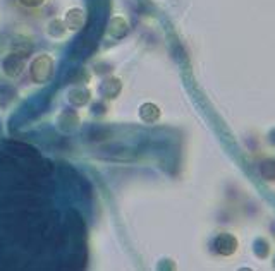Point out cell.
Here are the masks:
<instances>
[{
  "label": "cell",
  "instance_id": "1",
  "mask_svg": "<svg viewBox=\"0 0 275 271\" xmlns=\"http://www.w3.org/2000/svg\"><path fill=\"white\" fill-rule=\"evenodd\" d=\"M54 58L47 54H41L38 57H34L31 60L30 65V76L33 79V82L36 84H45L52 79L54 76Z\"/></svg>",
  "mask_w": 275,
  "mask_h": 271
},
{
  "label": "cell",
  "instance_id": "2",
  "mask_svg": "<svg viewBox=\"0 0 275 271\" xmlns=\"http://www.w3.org/2000/svg\"><path fill=\"white\" fill-rule=\"evenodd\" d=\"M2 71L9 78H17L21 76V72L24 71V57H21L19 54H9L2 60Z\"/></svg>",
  "mask_w": 275,
  "mask_h": 271
},
{
  "label": "cell",
  "instance_id": "3",
  "mask_svg": "<svg viewBox=\"0 0 275 271\" xmlns=\"http://www.w3.org/2000/svg\"><path fill=\"white\" fill-rule=\"evenodd\" d=\"M214 249L222 256H232L238 249V241L231 234H220L214 241Z\"/></svg>",
  "mask_w": 275,
  "mask_h": 271
},
{
  "label": "cell",
  "instance_id": "4",
  "mask_svg": "<svg viewBox=\"0 0 275 271\" xmlns=\"http://www.w3.org/2000/svg\"><path fill=\"white\" fill-rule=\"evenodd\" d=\"M85 21H86L85 10L81 9H71L65 14V27L71 31H79L85 26Z\"/></svg>",
  "mask_w": 275,
  "mask_h": 271
},
{
  "label": "cell",
  "instance_id": "5",
  "mask_svg": "<svg viewBox=\"0 0 275 271\" xmlns=\"http://www.w3.org/2000/svg\"><path fill=\"white\" fill-rule=\"evenodd\" d=\"M100 91H102V95L105 96V98L114 100L121 95V91H122V82L117 78H107L105 81H103Z\"/></svg>",
  "mask_w": 275,
  "mask_h": 271
},
{
  "label": "cell",
  "instance_id": "6",
  "mask_svg": "<svg viewBox=\"0 0 275 271\" xmlns=\"http://www.w3.org/2000/svg\"><path fill=\"white\" fill-rule=\"evenodd\" d=\"M5 146L17 156H24V158H38V151L33 148V146L26 144V142L9 141V142H5Z\"/></svg>",
  "mask_w": 275,
  "mask_h": 271
},
{
  "label": "cell",
  "instance_id": "7",
  "mask_svg": "<svg viewBox=\"0 0 275 271\" xmlns=\"http://www.w3.org/2000/svg\"><path fill=\"white\" fill-rule=\"evenodd\" d=\"M107 29H109V34L114 38H124L127 34V29H129V26H127L126 19L124 17H112L109 23V26H107Z\"/></svg>",
  "mask_w": 275,
  "mask_h": 271
},
{
  "label": "cell",
  "instance_id": "8",
  "mask_svg": "<svg viewBox=\"0 0 275 271\" xmlns=\"http://www.w3.org/2000/svg\"><path fill=\"white\" fill-rule=\"evenodd\" d=\"M139 119L146 124H155L160 119V108L153 103H145L139 107Z\"/></svg>",
  "mask_w": 275,
  "mask_h": 271
},
{
  "label": "cell",
  "instance_id": "9",
  "mask_svg": "<svg viewBox=\"0 0 275 271\" xmlns=\"http://www.w3.org/2000/svg\"><path fill=\"white\" fill-rule=\"evenodd\" d=\"M90 91L86 88H74L71 89V91L67 93V98H69V103L74 107H85L86 103L90 102Z\"/></svg>",
  "mask_w": 275,
  "mask_h": 271
},
{
  "label": "cell",
  "instance_id": "10",
  "mask_svg": "<svg viewBox=\"0 0 275 271\" xmlns=\"http://www.w3.org/2000/svg\"><path fill=\"white\" fill-rule=\"evenodd\" d=\"M31 50H33V47H31V43L26 40V38H16L12 43V52L14 54H19L21 57L26 58L28 55L31 54Z\"/></svg>",
  "mask_w": 275,
  "mask_h": 271
},
{
  "label": "cell",
  "instance_id": "11",
  "mask_svg": "<svg viewBox=\"0 0 275 271\" xmlns=\"http://www.w3.org/2000/svg\"><path fill=\"white\" fill-rule=\"evenodd\" d=\"M260 175L267 180H275V160L267 158L260 163Z\"/></svg>",
  "mask_w": 275,
  "mask_h": 271
},
{
  "label": "cell",
  "instance_id": "12",
  "mask_svg": "<svg viewBox=\"0 0 275 271\" xmlns=\"http://www.w3.org/2000/svg\"><path fill=\"white\" fill-rule=\"evenodd\" d=\"M59 124H61V129H64V131H72L74 129L76 126L79 124V119L76 117V113H72V112H64L61 115V120H59Z\"/></svg>",
  "mask_w": 275,
  "mask_h": 271
},
{
  "label": "cell",
  "instance_id": "13",
  "mask_svg": "<svg viewBox=\"0 0 275 271\" xmlns=\"http://www.w3.org/2000/svg\"><path fill=\"white\" fill-rule=\"evenodd\" d=\"M65 29H67V27H65L64 21H61V19H54L48 24V34L54 38H62L65 34Z\"/></svg>",
  "mask_w": 275,
  "mask_h": 271
},
{
  "label": "cell",
  "instance_id": "14",
  "mask_svg": "<svg viewBox=\"0 0 275 271\" xmlns=\"http://www.w3.org/2000/svg\"><path fill=\"white\" fill-rule=\"evenodd\" d=\"M88 79H90V76L85 69H74V71L71 72V76H69V82H74V84H83V82H86Z\"/></svg>",
  "mask_w": 275,
  "mask_h": 271
},
{
  "label": "cell",
  "instance_id": "15",
  "mask_svg": "<svg viewBox=\"0 0 275 271\" xmlns=\"http://www.w3.org/2000/svg\"><path fill=\"white\" fill-rule=\"evenodd\" d=\"M110 133L105 129H100V131H93V133H90V137L93 139V141H103L105 137H109Z\"/></svg>",
  "mask_w": 275,
  "mask_h": 271
},
{
  "label": "cell",
  "instance_id": "16",
  "mask_svg": "<svg viewBox=\"0 0 275 271\" xmlns=\"http://www.w3.org/2000/svg\"><path fill=\"white\" fill-rule=\"evenodd\" d=\"M21 5L24 7H30V9H33V7H40L41 3L45 2V0H19Z\"/></svg>",
  "mask_w": 275,
  "mask_h": 271
}]
</instances>
